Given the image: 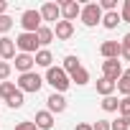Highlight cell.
<instances>
[{
	"mask_svg": "<svg viewBox=\"0 0 130 130\" xmlns=\"http://www.w3.org/2000/svg\"><path fill=\"white\" fill-rule=\"evenodd\" d=\"M51 31H54V36H56V38L67 41V38H72V36H74V23H69V21H56V26H54Z\"/></svg>",
	"mask_w": 130,
	"mask_h": 130,
	"instance_id": "cell-9",
	"label": "cell"
},
{
	"mask_svg": "<svg viewBox=\"0 0 130 130\" xmlns=\"http://www.w3.org/2000/svg\"><path fill=\"white\" fill-rule=\"evenodd\" d=\"M0 56H3L5 61L15 56V38H8V36L0 38Z\"/></svg>",
	"mask_w": 130,
	"mask_h": 130,
	"instance_id": "cell-14",
	"label": "cell"
},
{
	"mask_svg": "<svg viewBox=\"0 0 130 130\" xmlns=\"http://www.w3.org/2000/svg\"><path fill=\"white\" fill-rule=\"evenodd\" d=\"M33 61H36V67L48 69V67H51V61H54V56H51V51H48V48H41V51H36Z\"/></svg>",
	"mask_w": 130,
	"mask_h": 130,
	"instance_id": "cell-16",
	"label": "cell"
},
{
	"mask_svg": "<svg viewBox=\"0 0 130 130\" xmlns=\"http://www.w3.org/2000/svg\"><path fill=\"white\" fill-rule=\"evenodd\" d=\"M15 130H38V127H36L33 122H18V125H15Z\"/></svg>",
	"mask_w": 130,
	"mask_h": 130,
	"instance_id": "cell-31",
	"label": "cell"
},
{
	"mask_svg": "<svg viewBox=\"0 0 130 130\" xmlns=\"http://www.w3.org/2000/svg\"><path fill=\"white\" fill-rule=\"evenodd\" d=\"M5 10H8V3H5V0H0V15H5Z\"/></svg>",
	"mask_w": 130,
	"mask_h": 130,
	"instance_id": "cell-34",
	"label": "cell"
},
{
	"mask_svg": "<svg viewBox=\"0 0 130 130\" xmlns=\"http://www.w3.org/2000/svg\"><path fill=\"white\" fill-rule=\"evenodd\" d=\"M15 92H18V87L13 82H0V97H3V100H10Z\"/></svg>",
	"mask_w": 130,
	"mask_h": 130,
	"instance_id": "cell-21",
	"label": "cell"
},
{
	"mask_svg": "<svg viewBox=\"0 0 130 130\" xmlns=\"http://www.w3.org/2000/svg\"><path fill=\"white\" fill-rule=\"evenodd\" d=\"M97 5L102 8V13H105V10H107V13H112V10L117 8V0H100Z\"/></svg>",
	"mask_w": 130,
	"mask_h": 130,
	"instance_id": "cell-27",
	"label": "cell"
},
{
	"mask_svg": "<svg viewBox=\"0 0 130 130\" xmlns=\"http://www.w3.org/2000/svg\"><path fill=\"white\" fill-rule=\"evenodd\" d=\"M79 18H82V23H84L87 28H92V26H97V23H102V8H100L97 3H87V5L82 8V13H79Z\"/></svg>",
	"mask_w": 130,
	"mask_h": 130,
	"instance_id": "cell-3",
	"label": "cell"
},
{
	"mask_svg": "<svg viewBox=\"0 0 130 130\" xmlns=\"http://www.w3.org/2000/svg\"><path fill=\"white\" fill-rule=\"evenodd\" d=\"M100 54H102L105 59H117V56L122 54V46H120V41H105V43L100 46Z\"/></svg>",
	"mask_w": 130,
	"mask_h": 130,
	"instance_id": "cell-10",
	"label": "cell"
},
{
	"mask_svg": "<svg viewBox=\"0 0 130 130\" xmlns=\"http://www.w3.org/2000/svg\"><path fill=\"white\" fill-rule=\"evenodd\" d=\"M46 105H48V112H51V115H54V112H64V110H67V100H64V94H59V92L48 94Z\"/></svg>",
	"mask_w": 130,
	"mask_h": 130,
	"instance_id": "cell-11",
	"label": "cell"
},
{
	"mask_svg": "<svg viewBox=\"0 0 130 130\" xmlns=\"http://www.w3.org/2000/svg\"><path fill=\"white\" fill-rule=\"evenodd\" d=\"M120 21L122 23H130V0L122 3V13H120Z\"/></svg>",
	"mask_w": 130,
	"mask_h": 130,
	"instance_id": "cell-29",
	"label": "cell"
},
{
	"mask_svg": "<svg viewBox=\"0 0 130 130\" xmlns=\"http://www.w3.org/2000/svg\"><path fill=\"white\" fill-rule=\"evenodd\" d=\"M33 125H36L38 130H51V127H54V115H51L48 110H41V112H36Z\"/></svg>",
	"mask_w": 130,
	"mask_h": 130,
	"instance_id": "cell-12",
	"label": "cell"
},
{
	"mask_svg": "<svg viewBox=\"0 0 130 130\" xmlns=\"http://www.w3.org/2000/svg\"><path fill=\"white\" fill-rule=\"evenodd\" d=\"M115 89L125 97H130V69H122V77L115 82Z\"/></svg>",
	"mask_w": 130,
	"mask_h": 130,
	"instance_id": "cell-15",
	"label": "cell"
},
{
	"mask_svg": "<svg viewBox=\"0 0 130 130\" xmlns=\"http://www.w3.org/2000/svg\"><path fill=\"white\" fill-rule=\"evenodd\" d=\"M69 82H74V84H87V82H89V72H87L84 67H79L77 72L69 74Z\"/></svg>",
	"mask_w": 130,
	"mask_h": 130,
	"instance_id": "cell-19",
	"label": "cell"
},
{
	"mask_svg": "<svg viewBox=\"0 0 130 130\" xmlns=\"http://www.w3.org/2000/svg\"><path fill=\"white\" fill-rule=\"evenodd\" d=\"M10 77V64L8 61H0V82H5Z\"/></svg>",
	"mask_w": 130,
	"mask_h": 130,
	"instance_id": "cell-28",
	"label": "cell"
},
{
	"mask_svg": "<svg viewBox=\"0 0 130 130\" xmlns=\"http://www.w3.org/2000/svg\"><path fill=\"white\" fill-rule=\"evenodd\" d=\"M117 112H120V117H130V97H122V100H120Z\"/></svg>",
	"mask_w": 130,
	"mask_h": 130,
	"instance_id": "cell-25",
	"label": "cell"
},
{
	"mask_svg": "<svg viewBox=\"0 0 130 130\" xmlns=\"http://www.w3.org/2000/svg\"><path fill=\"white\" fill-rule=\"evenodd\" d=\"M36 38H38V46H46V43L54 41V31H51L48 26H41V28L36 31Z\"/></svg>",
	"mask_w": 130,
	"mask_h": 130,
	"instance_id": "cell-18",
	"label": "cell"
},
{
	"mask_svg": "<svg viewBox=\"0 0 130 130\" xmlns=\"http://www.w3.org/2000/svg\"><path fill=\"white\" fill-rule=\"evenodd\" d=\"M10 28H13V18H10V15H0V33L5 36Z\"/></svg>",
	"mask_w": 130,
	"mask_h": 130,
	"instance_id": "cell-26",
	"label": "cell"
},
{
	"mask_svg": "<svg viewBox=\"0 0 130 130\" xmlns=\"http://www.w3.org/2000/svg\"><path fill=\"white\" fill-rule=\"evenodd\" d=\"M21 26H23V33H36L41 28V13L38 10H23Z\"/></svg>",
	"mask_w": 130,
	"mask_h": 130,
	"instance_id": "cell-4",
	"label": "cell"
},
{
	"mask_svg": "<svg viewBox=\"0 0 130 130\" xmlns=\"http://www.w3.org/2000/svg\"><path fill=\"white\" fill-rule=\"evenodd\" d=\"M5 102H8V105H10L13 110H18V107H23V102H26V100H23V92L18 89V92H15V94H13L10 100H5Z\"/></svg>",
	"mask_w": 130,
	"mask_h": 130,
	"instance_id": "cell-24",
	"label": "cell"
},
{
	"mask_svg": "<svg viewBox=\"0 0 130 130\" xmlns=\"http://www.w3.org/2000/svg\"><path fill=\"white\" fill-rule=\"evenodd\" d=\"M61 8V21H77V15L82 13V5L77 3V0H64V3L59 5Z\"/></svg>",
	"mask_w": 130,
	"mask_h": 130,
	"instance_id": "cell-7",
	"label": "cell"
},
{
	"mask_svg": "<svg viewBox=\"0 0 130 130\" xmlns=\"http://www.w3.org/2000/svg\"><path fill=\"white\" fill-rule=\"evenodd\" d=\"M120 46H122V48H130V33L122 36V43H120Z\"/></svg>",
	"mask_w": 130,
	"mask_h": 130,
	"instance_id": "cell-32",
	"label": "cell"
},
{
	"mask_svg": "<svg viewBox=\"0 0 130 130\" xmlns=\"http://www.w3.org/2000/svg\"><path fill=\"white\" fill-rule=\"evenodd\" d=\"M74 130H92V125H87V122H79Z\"/></svg>",
	"mask_w": 130,
	"mask_h": 130,
	"instance_id": "cell-33",
	"label": "cell"
},
{
	"mask_svg": "<svg viewBox=\"0 0 130 130\" xmlns=\"http://www.w3.org/2000/svg\"><path fill=\"white\" fill-rule=\"evenodd\" d=\"M92 130H110V120H97L92 125Z\"/></svg>",
	"mask_w": 130,
	"mask_h": 130,
	"instance_id": "cell-30",
	"label": "cell"
},
{
	"mask_svg": "<svg viewBox=\"0 0 130 130\" xmlns=\"http://www.w3.org/2000/svg\"><path fill=\"white\" fill-rule=\"evenodd\" d=\"M41 84H43V77H41V74H36V72H26V74L18 77V84H15V87H18L21 92H38Z\"/></svg>",
	"mask_w": 130,
	"mask_h": 130,
	"instance_id": "cell-2",
	"label": "cell"
},
{
	"mask_svg": "<svg viewBox=\"0 0 130 130\" xmlns=\"http://www.w3.org/2000/svg\"><path fill=\"white\" fill-rule=\"evenodd\" d=\"M117 105H120V100L112 97V94L102 100V110H105V112H117Z\"/></svg>",
	"mask_w": 130,
	"mask_h": 130,
	"instance_id": "cell-22",
	"label": "cell"
},
{
	"mask_svg": "<svg viewBox=\"0 0 130 130\" xmlns=\"http://www.w3.org/2000/svg\"><path fill=\"white\" fill-rule=\"evenodd\" d=\"M102 77L110 79V82H117L122 77V64L117 59H105L102 61Z\"/></svg>",
	"mask_w": 130,
	"mask_h": 130,
	"instance_id": "cell-6",
	"label": "cell"
},
{
	"mask_svg": "<svg viewBox=\"0 0 130 130\" xmlns=\"http://www.w3.org/2000/svg\"><path fill=\"white\" fill-rule=\"evenodd\" d=\"M97 92H100L102 97H110V94L115 92V82H110V79H105V77H102V79L97 82Z\"/></svg>",
	"mask_w": 130,
	"mask_h": 130,
	"instance_id": "cell-20",
	"label": "cell"
},
{
	"mask_svg": "<svg viewBox=\"0 0 130 130\" xmlns=\"http://www.w3.org/2000/svg\"><path fill=\"white\" fill-rule=\"evenodd\" d=\"M38 13H41V21H51V23H56V21L61 18V8H59V3H43Z\"/></svg>",
	"mask_w": 130,
	"mask_h": 130,
	"instance_id": "cell-8",
	"label": "cell"
},
{
	"mask_svg": "<svg viewBox=\"0 0 130 130\" xmlns=\"http://www.w3.org/2000/svg\"><path fill=\"white\" fill-rule=\"evenodd\" d=\"M33 56L31 54H15V69L21 72V74H26V72H33Z\"/></svg>",
	"mask_w": 130,
	"mask_h": 130,
	"instance_id": "cell-13",
	"label": "cell"
},
{
	"mask_svg": "<svg viewBox=\"0 0 130 130\" xmlns=\"http://www.w3.org/2000/svg\"><path fill=\"white\" fill-rule=\"evenodd\" d=\"M110 130H130V117H117V120H110Z\"/></svg>",
	"mask_w": 130,
	"mask_h": 130,
	"instance_id": "cell-23",
	"label": "cell"
},
{
	"mask_svg": "<svg viewBox=\"0 0 130 130\" xmlns=\"http://www.w3.org/2000/svg\"><path fill=\"white\" fill-rule=\"evenodd\" d=\"M15 46L21 48V54H36L38 51V38H36V33H21L18 38H15Z\"/></svg>",
	"mask_w": 130,
	"mask_h": 130,
	"instance_id": "cell-5",
	"label": "cell"
},
{
	"mask_svg": "<svg viewBox=\"0 0 130 130\" xmlns=\"http://www.w3.org/2000/svg\"><path fill=\"white\" fill-rule=\"evenodd\" d=\"M46 82H48V84L54 87V92H59V94L67 92L69 84H72L69 77H67V72H64L61 67H48V69H46Z\"/></svg>",
	"mask_w": 130,
	"mask_h": 130,
	"instance_id": "cell-1",
	"label": "cell"
},
{
	"mask_svg": "<svg viewBox=\"0 0 130 130\" xmlns=\"http://www.w3.org/2000/svg\"><path fill=\"white\" fill-rule=\"evenodd\" d=\"M117 23H122L117 10H112V13H102V26H105V28L112 31V28H117Z\"/></svg>",
	"mask_w": 130,
	"mask_h": 130,
	"instance_id": "cell-17",
	"label": "cell"
},
{
	"mask_svg": "<svg viewBox=\"0 0 130 130\" xmlns=\"http://www.w3.org/2000/svg\"><path fill=\"white\" fill-rule=\"evenodd\" d=\"M120 56H125V59L130 61V48H122V54H120Z\"/></svg>",
	"mask_w": 130,
	"mask_h": 130,
	"instance_id": "cell-35",
	"label": "cell"
}]
</instances>
